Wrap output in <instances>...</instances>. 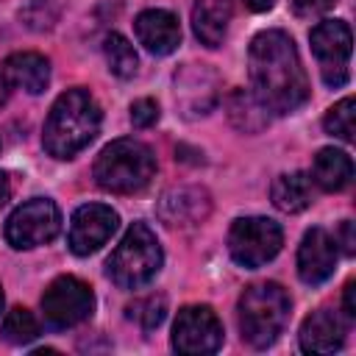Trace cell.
<instances>
[{"instance_id": "obj_14", "label": "cell", "mask_w": 356, "mask_h": 356, "mask_svg": "<svg viewBox=\"0 0 356 356\" xmlns=\"http://www.w3.org/2000/svg\"><path fill=\"white\" fill-rule=\"evenodd\" d=\"M337 242L325 228H309L298 248V275L303 284H323L334 275Z\"/></svg>"}, {"instance_id": "obj_25", "label": "cell", "mask_w": 356, "mask_h": 356, "mask_svg": "<svg viewBox=\"0 0 356 356\" xmlns=\"http://www.w3.org/2000/svg\"><path fill=\"white\" fill-rule=\"evenodd\" d=\"M125 312H128V320H134L142 331H153L167 317V298L164 295H147V298L134 300Z\"/></svg>"}, {"instance_id": "obj_2", "label": "cell", "mask_w": 356, "mask_h": 356, "mask_svg": "<svg viewBox=\"0 0 356 356\" xmlns=\"http://www.w3.org/2000/svg\"><path fill=\"white\" fill-rule=\"evenodd\" d=\"M100 106L83 86H72L56 97L44 120L42 145L53 159H72L100 131Z\"/></svg>"}, {"instance_id": "obj_1", "label": "cell", "mask_w": 356, "mask_h": 356, "mask_svg": "<svg viewBox=\"0 0 356 356\" xmlns=\"http://www.w3.org/2000/svg\"><path fill=\"white\" fill-rule=\"evenodd\" d=\"M248 72L253 95L270 114H292L309 100V81L298 47L286 31L270 28L250 39Z\"/></svg>"}, {"instance_id": "obj_12", "label": "cell", "mask_w": 356, "mask_h": 356, "mask_svg": "<svg viewBox=\"0 0 356 356\" xmlns=\"http://www.w3.org/2000/svg\"><path fill=\"white\" fill-rule=\"evenodd\" d=\"M220 100L217 72L206 64H184L175 72V103L186 120L206 117Z\"/></svg>"}, {"instance_id": "obj_7", "label": "cell", "mask_w": 356, "mask_h": 356, "mask_svg": "<svg viewBox=\"0 0 356 356\" xmlns=\"http://www.w3.org/2000/svg\"><path fill=\"white\" fill-rule=\"evenodd\" d=\"M61 231V211L50 197H31L19 203L6 220V242L14 250L47 245Z\"/></svg>"}, {"instance_id": "obj_16", "label": "cell", "mask_w": 356, "mask_h": 356, "mask_svg": "<svg viewBox=\"0 0 356 356\" xmlns=\"http://www.w3.org/2000/svg\"><path fill=\"white\" fill-rule=\"evenodd\" d=\"M298 342L306 353H334L345 345V323L337 312L317 309L303 320Z\"/></svg>"}, {"instance_id": "obj_22", "label": "cell", "mask_w": 356, "mask_h": 356, "mask_svg": "<svg viewBox=\"0 0 356 356\" xmlns=\"http://www.w3.org/2000/svg\"><path fill=\"white\" fill-rule=\"evenodd\" d=\"M103 56H106L108 70H111L117 78H134L136 70H139V56H136L134 44H131L122 33H117V31H111V33L103 39Z\"/></svg>"}, {"instance_id": "obj_4", "label": "cell", "mask_w": 356, "mask_h": 356, "mask_svg": "<svg viewBox=\"0 0 356 356\" xmlns=\"http://www.w3.org/2000/svg\"><path fill=\"white\" fill-rule=\"evenodd\" d=\"M92 175L106 192L134 195L145 189L156 175V156L150 145L139 139H114L97 153Z\"/></svg>"}, {"instance_id": "obj_32", "label": "cell", "mask_w": 356, "mask_h": 356, "mask_svg": "<svg viewBox=\"0 0 356 356\" xmlns=\"http://www.w3.org/2000/svg\"><path fill=\"white\" fill-rule=\"evenodd\" d=\"M8 89H11V86L6 83V78H3V72H0V106L6 103V97H8Z\"/></svg>"}, {"instance_id": "obj_6", "label": "cell", "mask_w": 356, "mask_h": 356, "mask_svg": "<svg viewBox=\"0 0 356 356\" xmlns=\"http://www.w3.org/2000/svg\"><path fill=\"white\" fill-rule=\"evenodd\" d=\"M281 245H284V231L270 217H239L228 231V253L245 270H256L273 261Z\"/></svg>"}, {"instance_id": "obj_31", "label": "cell", "mask_w": 356, "mask_h": 356, "mask_svg": "<svg viewBox=\"0 0 356 356\" xmlns=\"http://www.w3.org/2000/svg\"><path fill=\"white\" fill-rule=\"evenodd\" d=\"M239 3H242L248 11H256V14H259V11H270V8H273V0H239Z\"/></svg>"}, {"instance_id": "obj_9", "label": "cell", "mask_w": 356, "mask_h": 356, "mask_svg": "<svg viewBox=\"0 0 356 356\" xmlns=\"http://www.w3.org/2000/svg\"><path fill=\"white\" fill-rule=\"evenodd\" d=\"M42 312L53 328H72L92 317L95 292L86 281L75 275H58L47 284L42 295Z\"/></svg>"}, {"instance_id": "obj_8", "label": "cell", "mask_w": 356, "mask_h": 356, "mask_svg": "<svg viewBox=\"0 0 356 356\" xmlns=\"http://www.w3.org/2000/svg\"><path fill=\"white\" fill-rule=\"evenodd\" d=\"M309 42H312V53L320 61L323 83L331 86V89L345 86L348 78H350L348 58H350V50H353V36H350L348 22H342V19H323V22H317L312 28Z\"/></svg>"}, {"instance_id": "obj_11", "label": "cell", "mask_w": 356, "mask_h": 356, "mask_svg": "<svg viewBox=\"0 0 356 356\" xmlns=\"http://www.w3.org/2000/svg\"><path fill=\"white\" fill-rule=\"evenodd\" d=\"M120 228V214L106 203H83L70 217L67 245L75 256H89L100 250L111 234Z\"/></svg>"}, {"instance_id": "obj_19", "label": "cell", "mask_w": 356, "mask_h": 356, "mask_svg": "<svg viewBox=\"0 0 356 356\" xmlns=\"http://www.w3.org/2000/svg\"><path fill=\"white\" fill-rule=\"evenodd\" d=\"M225 114L231 125L242 134H259L270 125V111L253 95V89H231L225 97Z\"/></svg>"}, {"instance_id": "obj_26", "label": "cell", "mask_w": 356, "mask_h": 356, "mask_svg": "<svg viewBox=\"0 0 356 356\" xmlns=\"http://www.w3.org/2000/svg\"><path fill=\"white\" fill-rule=\"evenodd\" d=\"M159 122V103L150 97H139L131 103V125L134 128H150Z\"/></svg>"}, {"instance_id": "obj_20", "label": "cell", "mask_w": 356, "mask_h": 356, "mask_svg": "<svg viewBox=\"0 0 356 356\" xmlns=\"http://www.w3.org/2000/svg\"><path fill=\"white\" fill-rule=\"evenodd\" d=\"M312 181L325 192H339L353 181V161L345 150L323 147L312 161Z\"/></svg>"}, {"instance_id": "obj_13", "label": "cell", "mask_w": 356, "mask_h": 356, "mask_svg": "<svg viewBox=\"0 0 356 356\" xmlns=\"http://www.w3.org/2000/svg\"><path fill=\"white\" fill-rule=\"evenodd\" d=\"M156 214L167 228H192L200 225L209 214H211V195L203 186H172L167 189L159 203H156Z\"/></svg>"}, {"instance_id": "obj_33", "label": "cell", "mask_w": 356, "mask_h": 356, "mask_svg": "<svg viewBox=\"0 0 356 356\" xmlns=\"http://www.w3.org/2000/svg\"><path fill=\"white\" fill-rule=\"evenodd\" d=\"M0 312H3V289H0Z\"/></svg>"}, {"instance_id": "obj_21", "label": "cell", "mask_w": 356, "mask_h": 356, "mask_svg": "<svg viewBox=\"0 0 356 356\" xmlns=\"http://www.w3.org/2000/svg\"><path fill=\"white\" fill-rule=\"evenodd\" d=\"M270 197L275 209L298 214L312 206V178L306 172H281L270 186Z\"/></svg>"}, {"instance_id": "obj_15", "label": "cell", "mask_w": 356, "mask_h": 356, "mask_svg": "<svg viewBox=\"0 0 356 356\" xmlns=\"http://www.w3.org/2000/svg\"><path fill=\"white\" fill-rule=\"evenodd\" d=\"M139 44L153 56H170L181 44L178 17L167 8H147L134 19Z\"/></svg>"}, {"instance_id": "obj_10", "label": "cell", "mask_w": 356, "mask_h": 356, "mask_svg": "<svg viewBox=\"0 0 356 356\" xmlns=\"http://www.w3.org/2000/svg\"><path fill=\"white\" fill-rule=\"evenodd\" d=\"M172 348L184 356H203L222 348V323L211 306H184L172 323Z\"/></svg>"}, {"instance_id": "obj_18", "label": "cell", "mask_w": 356, "mask_h": 356, "mask_svg": "<svg viewBox=\"0 0 356 356\" xmlns=\"http://www.w3.org/2000/svg\"><path fill=\"white\" fill-rule=\"evenodd\" d=\"M231 22L228 0H195L192 6V31L206 47H220Z\"/></svg>"}, {"instance_id": "obj_28", "label": "cell", "mask_w": 356, "mask_h": 356, "mask_svg": "<svg viewBox=\"0 0 356 356\" xmlns=\"http://www.w3.org/2000/svg\"><path fill=\"white\" fill-rule=\"evenodd\" d=\"M337 245H342V253L345 256H353L356 253V234H353V222L350 220H342L339 222V231H337Z\"/></svg>"}, {"instance_id": "obj_3", "label": "cell", "mask_w": 356, "mask_h": 356, "mask_svg": "<svg viewBox=\"0 0 356 356\" xmlns=\"http://www.w3.org/2000/svg\"><path fill=\"white\" fill-rule=\"evenodd\" d=\"M289 309H292V300L281 284L261 281V284L245 286L236 303V323H239L242 342L259 350L270 348L281 337L289 320Z\"/></svg>"}, {"instance_id": "obj_27", "label": "cell", "mask_w": 356, "mask_h": 356, "mask_svg": "<svg viewBox=\"0 0 356 356\" xmlns=\"http://www.w3.org/2000/svg\"><path fill=\"white\" fill-rule=\"evenodd\" d=\"M334 3L337 0H292V14L300 19H314V17H323L325 11H331Z\"/></svg>"}, {"instance_id": "obj_23", "label": "cell", "mask_w": 356, "mask_h": 356, "mask_svg": "<svg viewBox=\"0 0 356 356\" xmlns=\"http://www.w3.org/2000/svg\"><path fill=\"white\" fill-rule=\"evenodd\" d=\"M0 337L11 345H28L31 339L39 337V323L28 309L14 306L11 312H6V317L0 323Z\"/></svg>"}, {"instance_id": "obj_29", "label": "cell", "mask_w": 356, "mask_h": 356, "mask_svg": "<svg viewBox=\"0 0 356 356\" xmlns=\"http://www.w3.org/2000/svg\"><path fill=\"white\" fill-rule=\"evenodd\" d=\"M353 292H356V281H348L345 284V292H342V312L345 317L353 323L356 320V303H353Z\"/></svg>"}, {"instance_id": "obj_30", "label": "cell", "mask_w": 356, "mask_h": 356, "mask_svg": "<svg viewBox=\"0 0 356 356\" xmlns=\"http://www.w3.org/2000/svg\"><path fill=\"white\" fill-rule=\"evenodd\" d=\"M8 197H11V181H8V172L0 170V209L8 203Z\"/></svg>"}, {"instance_id": "obj_17", "label": "cell", "mask_w": 356, "mask_h": 356, "mask_svg": "<svg viewBox=\"0 0 356 356\" xmlns=\"http://www.w3.org/2000/svg\"><path fill=\"white\" fill-rule=\"evenodd\" d=\"M0 72H3L8 86H17L28 95H42L50 83V61L42 53H33V50L11 53L0 64Z\"/></svg>"}, {"instance_id": "obj_24", "label": "cell", "mask_w": 356, "mask_h": 356, "mask_svg": "<svg viewBox=\"0 0 356 356\" xmlns=\"http://www.w3.org/2000/svg\"><path fill=\"white\" fill-rule=\"evenodd\" d=\"M323 128H325V134H331V136H337L342 142H353V134H356V100L348 95L337 106H331L325 120H323Z\"/></svg>"}, {"instance_id": "obj_5", "label": "cell", "mask_w": 356, "mask_h": 356, "mask_svg": "<svg viewBox=\"0 0 356 356\" xmlns=\"http://www.w3.org/2000/svg\"><path fill=\"white\" fill-rule=\"evenodd\" d=\"M164 253L147 222H134L106 259V273L120 289H139L161 270Z\"/></svg>"}]
</instances>
